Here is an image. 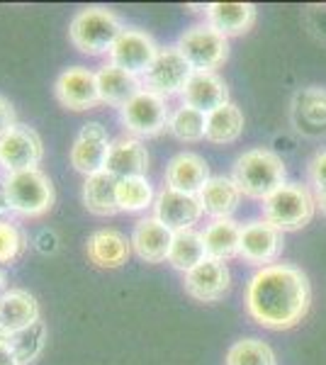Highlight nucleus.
I'll list each match as a JSON object with an SVG mask.
<instances>
[{
	"instance_id": "7ed1b4c3",
	"label": "nucleus",
	"mask_w": 326,
	"mask_h": 365,
	"mask_svg": "<svg viewBox=\"0 0 326 365\" xmlns=\"http://www.w3.org/2000/svg\"><path fill=\"white\" fill-rule=\"evenodd\" d=\"M122 29L124 25L115 10L103 5H88L71 17L68 42L86 56H110Z\"/></svg>"
},
{
	"instance_id": "c85d7f7f",
	"label": "nucleus",
	"mask_w": 326,
	"mask_h": 365,
	"mask_svg": "<svg viewBox=\"0 0 326 365\" xmlns=\"http://www.w3.org/2000/svg\"><path fill=\"white\" fill-rule=\"evenodd\" d=\"M207 258L205 253V241L203 232H195V229H185V232H175L173 234V244L168 251V266L180 270L183 275L188 270H193L195 266H200Z\"/></svg>"
},
{
	"instance_id": "5701e85b",
	"label": "nucleus",
	"mask_w": 326,
	"mask_h": 365,
	"mask_svg": "<svg viewBox=\"0 0 326 365\" xmlns=\"http://www.w3.org/2000/svg\"><path fill=\"white\" fill-rule=\"evenodd\" d=\"M207 25L224 37H241L256 25L258 10L251 3H210L205 5Z\"/></svg>"
},
{
	"instance_id": "e433bc0d",
	"label": "nucleus",
	"mask_w": 326,
	"mask_h": 365,
	"mask_svg": "<svg viewBox=\"0 0 326 365\" xmlns=\"http://www.w3.org/2000/svg\"><path fill=\"white\" fill-rule=\"evenodd\" d=\"M0 365H20L13 349H10V334H5L3 329H0Z\"/></svg>"
},
{
	"instance_id": "412c9836",
	"label": "nucleus",
	"mask_w": 326,
	"mask_h": 365,
	"mask_svg": "<svg viewBox=\"0 0 326 365\" xmlns=\"http://www.w3.org/2000/svg\"><path fill=\"white\" fill-rule=\"evenodd\" d=\"M149 161L151 158H149V151H146L144 141L129 137V134H122V137L112 139L105 170L115 175L117 180L136 178V175L149 173Z\"/></svg>"
},
{
	"instance_id": "dca6fc26",
	"label": "nucleus",
	"mask_w": 326,
	"mask_h": 365,
	"mask_svg": "<svg viewBox=\"0 0 326 365\" xmlns=\"http://www.w3.org/2000/svg\"><path fill=\"white\" fill-rule=\"evenodd\" d=\"M183 287L198 302H219L231 287V275L227 263L205 258L200 266L183 275Z\"/></svg>"
},
{
	"instance_id": "473e14b6",
	"label": "nucleus",
	"mask_w": 326,
	"mask_h": 365,
	"mask_svg": "<svg viewBox=\"0 0 326 365\" xmlns=\"http://www.w3.org/2000/svg\"><path fill=\"white\" fill-rule=\"evenodd\" d=\"M224 365H277L275 353L260 339H241L229 346Z\"/></svg>"
},
{
	"instance_id": "393cba45",
	"label": "nucleus",
	"mask_w": 326,
	"mask_h": 365,
	"mask_svg": "<svg viewBox=\"0 0 326 365\" xmlns=\"http://www.w3.org/2000/svg\"><path fill=\"white\" fill-rule=\"evenodd\" d=\"M198 197L200 205H203V212L210 215L212 220H231V215L239 210L241 190L227 175H212Z\"/></svg>"
},
{
	"instance_id": "2f4dec72",
	"label": "nucleus",
	"mask_w": 326,
	"mask_h": 365,
	"mask_svg": "<svg viewBox=\"0 0 326 365\" xmlns=\"http://www.w3.org/2000/svg\"><path fill=\"white\" fill-rule=\"evenodd\" d=\"M168 132L173 134L178 141H185V144L203 141L207 134V115L190 108V105H180V108H175L173 113H170Z\"/></svg>"
},
{
	"instance_id": "6ab92c4d",
	"label": "nucleus",
	"mask_w": 326,
	"mask_h": 365,
	"mask_svg": "<svg viewBox=\"0 0 326 365\" xmlns=\"http://www.w3.org/2000/svg\"><path fill=\"white\" fill-rule=\"evenodd\" d=\"M86 256L96 268L115 270L122 268L132 256V241L120 229H98L86 241Z\"/></svg>"
},
{
	"instance_id": "4468645a",
	"label": "nucleus",
	"mask_w": 326,
	"mask_h": 365,
	"mask_svg": "<svg viewBox=\"0 0 326 365\" xmlns=\"http://www.w3.org/2000/svg\"><path fill=\"white\" fill-rule=\"evenodd\" d=\"M290 122L302 137H326V88L307 86L290 103Z\"/></svg>"
},
{
	"instance_id": "72a5a7b5",
	"label": "nucleus",
	"mask_w": 326,
	"mask_h": 365,
	"mask_svg": "<svg viewBox=\"0 0 326 365\" xmlns=\"http://www.w3.org/2000/svg\"><path fill=\"white\" fill-rule=\"evenodd\" d=\"M27 251V234L15 220H0V266L15 263Z\"/></svg>"
},
{
	"instance_id": "9b49d317",
	"label": "nucleus",
	"mask_w": 326,
	"mask_h": 365,
	"mask_svg": "<svg viewBox=\"0 0 326 365\" xmlns=\"http://www.w3.org/2000/svg\"><path fill=\"white\" fill-rule=\"evenodd\" d=\"M110 146L112 139L100 122H86L78 134H76L73 144L68 151V161L73 170H78L83 178L88 175H96L100 170H105L108 166V156H110Z\"/></svg>"
},
{
	"instance_id": "6e6552de",
	"label": "nucleus",
	"mask_w": 326,
	"mask_h": 365,
	"mask_svg": "<svg viewBox=\"0 0 326 365\" xmlns=\"http://www.w3.org/2000/svg\"><path fill=\"white\" fill-rule=\"evenodd\" d=\"M44 161V141L29 125L17 122L0 137V170L5 175L39 168Z\"/></svg>"
},
{
	"instance_id": "1a4fd4ad",
	"label": "nucleus",
	"mask_w": 326,
	"mask_h": 365,
	"mask_svg": "<svg viewBox=\"0 0 326 365\" xmlns=\"http://www.w3.org/2000/svg\"><path fill=\"white\" fill-rule=\"evenodd\" d=\"M193 73L195 71L190 68V63L185 61V56L178 51L175 44L161 46L156 61H153L151 68L141 76V86H144L146 91L168 100L173 96H180Z\"/></svg>"
},
{
	"instance_id": "b1692460",
	"label": "nucleus",
	"mask_w": 326,
	"mask_h": 365,
	"mask_svg": "<svg viewBox=\"0 0 326 365\" xmlns=\"http://www.w3.org/2000/svg\"><path fill=\"white\" fill-rule=\"evenodd\" d=\"M96 78H98L100 103L110 105V108H117V110L144 88L139 76L129 73V71L115 66V63H110V61L103 63V66L96 71Z\"/></svg>"
},
{
	"instance_id": "4c0bfd02",
	"label": "nucleus",
	"mask_w": 326,
	"mask_h": 365,
	"mask_svg": "<svg viewBox=\"0 0 326 365\" xmlns=\"http://www.w3.org/2000/svg\"><path fill=\"white\" fill-rule=\"evenodd\" d=\"M314 200H317V210H322V215L326 217V187L324 190H314Z\"/></svg>"
},
{
	"instance_id": "bb28decb",
	"label": "nucleus",
	"mask_w": 326,
	"mask_h": 365,
	"mask_svg": "<svg viewBox=\"0 0 326 365\" xmlns=\"http://www.w3.org/2000/svg\"><path fill=\"white\" fill-rule=\"evenodd\" d=\"M207 258L227 263L239 256L241 227L234 220H212L203 232Z\"/></svg>"
},
{
	"instance_id": "cd10ccee",
	"label": "nucleus",
	"mask_w": 326,
	"mask_h": 365,
	"mask_svg": "<svg viewBox=\"0 0 326 365\" xmlns=\"http://www.w3.org/2000/svg\"><path fill=\"white\" fill-rule=\"evenodd\" d=\"M244 125H246V120H244L241 108H236L234 103H227V105H222V108H217L215 113L207 115L205 139L217 146L234 144V141L244 134Z\"/></svg>"
},
{
	"instance_id": "ddd939ff",
	"label": "nucleus",
	"mask_w": 326,
	"mask_h": 365,
	"mask_svg": "<svg viewBox=\"0 0 326 365\" xmlns=\"http://www.w3.org/2000/svg\"><path fill=\"white\" fill-rule=\"evenodd\" d=\"M54 96L61 108L71 110V113H88V110L98 108L100 93H98V78L96 71L86 66H71L63 68L56 76Z\"/></svg>"
},
{
	"instance_id": "20e7f679",
	"label": "nucleus",
	"mask_w": 326,
	"mask_h": 365,
	"mask_svg": "<svg viewBox=\"0 0 326 365\" xmlns=\"http://www.w3.org/2000/svg\"><path fill=\"white\" fill-rule=\"evenodd\" d=\"M285 163L270 149H248L234 161L231 180L239 185L241 195L260 200L272 195L280 185H285Z\"/></svg>"
},
{
	"instance_id": "f03ea898",
	"label": "nucleus",
	"mask_w": 326,
	"mask_h": 365,
	"mask_svg": "<svg viewBox=\"0 0 326 365\" xmlns=\"http://www.w3.org/2000/svg\"><path fill=\"white\" fill-rule=\"evenodd\" d=\"M0 190H3V200L8 212L20 217V220L44 217L56 202L54 182H51V178L41 168L3 175Z\"/></svg>"
},
{
	"instance_id": "0eeeda50",
	"label": "nucleus",
	"mask_w": 326,
	"mask_h": 365,
	"mask_svg": "<svg viewBox=\"0 0 326 365\" xmlns=\"http://www.w3.org/2000/svg\"><path fill=\"white\" fill-rule=\"evenodd\" d=\"M178 51L185 56L193 71H210L217 73L219 66H224L229 58V39L219 34L215 27L193 25L178 37Z\"/></svg>"
},
{
	"instance_id": "58836bf2",
	"label": "nucleus",
	"mask_w": 326,
	"mask_h": 365,
	"mask_svg": "<svg viewBox=\"0 0 326 365\" xmlns=\"http://www.w3.org/2000/svg\"><path fill=\"white\" fill-rule=\"evenodd\" d=\"M8 290V273H5V268L0 266V295Z\"/></svg>"
},
{
	"instance_id": "4be33fe9",
	"label": "nucleus",
	"mask_w": 326,
	"mask_h": 365,
	"mask_svg": "<svg viewBox=\"0 0 326 365\" xmlns=\"http://www.w3.org/2000/svg\"><path fill=\"white\" fill-rule=\"evenodd\" d=\"M0 312H3L0 329L5 334L22 331V329L32 327V324H37L41 319L37 297L29 290H25V287H8L0 295Z\"/></svg>"
},
{
	"instance_id": "f8f14e48",
	"label": "nucleus",
	"mask_w": 326,
	"mask_h": 365,
	"mask_svg": "<svg viewBox=\"0 0 326 365\" xmlns=\"http://www.w3.org/2000/svg\"><path fill=\"white\" fill-rule=\"evenodd\" d=\"M158 51H161V46L156 44V39L149 32L136 27H124L115 46H112L108 61L141 78L151 68V63L156 61Z\"/></svg>"
},
{
	"instance_id": "f704fd0d",
	"label": "nucleus",
	"mask_w": 326,
	"mask_h": 365,
	"mask_svg": "<svg viewBox=\"0 0 326 365\" xmlns=\"http://www.w3.org/2000/svg\"><path fill=\"white\" fill-rule=\"evenodd\" d=\"M310 182L314 190H324L326 187V151H319L310 161Z\"/></svg>"
},
{
	"instance_id": "2eb2a0df",
	"label": "nucleus",
	"mask_w": 326,
	"mask_h": 365,
	"mask_svg": "<svg viewBox=\"0 0 326 365\" xmlns=\"http://www.w3.org/2000/svg\"><path fill=\"white\" fill-rule=\"evenodd\" d=\"M203 205H200L198 195H185V192L163 190L156 192V202H153V217L163 222L170 232H185V229H195L200 220H203Z\"/></svg>"
},
{
	"instance_id": "a19ab883",
	"label": "nucleus",
	"mask_w": 326,
	"mask_h": 365,
	"mask_svg": "<svg viewBox=\"0 0 326 365\" xmlns=\"http://www.w3.org/2000/svg\"><path fill=\"white\" fill-rule=\"evenodd\" d=\"M0 319H3V312H0Z\"/></svg>"
},
{
	"instance_id": "423d86ee",
	"label": "nucleus",
	"mask_w": 326,
	"mask_h": 365,
	"mask_svg": "<svg viewBox=\"0 0 326 365\" xmlns=\"http://www.w3.org/2000/svg\"><path fill=\"white\" fill-rule=\"evenodd\" d=\"M170 113L173 110L168 108V100L141 88L132 100H127L120 108V122L129 137L151 139L168 132Z\"/></svg>"
},
{
	"instance_id": "c756f323",
	"label": "nucleus",
	"mask_w": 326,
	"mask_h": 365,
	"mask_svg": "<svg viewBox=\"0 0 326 365\" xmlns=\"http://www.w3.org/2000/svg\"><path fill=\"white\" fill-rule=\"evenodd\" d=\"M153 202H156V190H153L151 180L146 175L117 180V207H120V212L139 215V212L153 207Z\"/></svg>"
},
{
	"instance_id": "aec40b11",
	"label": "nucleus",
	"mask_w": 326,
	"mask_h": 365,
	"mask_svg": "<svg viewBox=\"0 0 326 365\" xmlns=\"http://www.w3.org/2000/svg\"><path fill=\"white\" fill-rule=\"evenodd\" d=\"M183 105H190V108L200 110V113L210 115L217 108L229 103V88L227 81L219 73H210V71H195L190 81L185 83L180 93Z\"/></svg>"
},
{
	"instance_id": "f3484780",
	"label": "nucleus",
	"mask_w": 326,
	"mask_h": 365,
	"mask_svg": "<svg viewBox=\"0 0 326 365\" xmlns=\"http://www.w3.org/2000/svg\"><path fill=\"white\" fill-rule=\"evenodd\" d=\"M212 178L210 163L205 161V156L195 154V151H180L168 161L163 173L165 187L185 195H200L207 180Z\"/></svg>"
},
{
	"instance_id": "c9c22d12",
	"label": "nucleus",
	"mask_w": 326,
	"mask_h": 365,
	"mask_svg": "<svg viewBox=\"0 0 326 365\" xmlns=\"http://www.w3.org/2000/svg\"><path fill=\"white\" fill-rule=\"evenodd\" d=\"M13 125H17V115H15L13 103H10L5 96H0V137H3Z\"/></svg>"
},
{
	"instance_id": "a211bd4d",
	"label": "nucleus",
	"mask_w": 326,
	"mask_h": 365,
	"mask_svg": "<svg viewBox=\"0 0 326 365\" xmlns=\"http://www.w3.org/2000/svg\"><path fill=\"white\" fill-rule=\"evenodd\" d=\"M173 234L163 222H158L156 217H141L132 229V251L141 258L144 263H165L168 261V251L173 244Z\"/></svg>"
},
{
	"instance_id": "39448f33",
	"label": "nucleus",
	"mask_w": 326,
	"mask_h": 365,
	"mask_svg": "<svg viewBox=\"0 0 326 365\" xmlns=\"http://www.w3.org/2000/svg\"><path fill=\"white\" fill-rule=\"evenodd\" d=\"M314 212H317L314 192L300 182H285L263 200V220L282 234L305 229L314 220Z\"/></svg>"
},
{
	"instance_id": "f257e3e1",
	"label": "nucleus",
	"mask_w": 326,
	"mask_h": 365,
	"mask_svg": "<svg viewBox=\"0 0 326 365\" xmlns=\"http://www.w3.org/2000/svg\"><path fill=\"white\" fill-rule=\"evenodd\" d=\"M310 307V278L292 263H272V266L258 268L246 285L248 317L270 331H287L297 327Z\"/></svg>"
},
{
	"instance_id": "9d476101",
	"label": "nucleus",
	"mask_w": 326,
	"mask_h": 365,
	"mask_svg": "<svg viewBox=\"0 0 326 365\" xmlns=\"http://www.w3.org/2000/svg\"><path fill=\"white\" fill-rule=\"evenodd\" d=\"M285 249V237L280 229H275L265 220H251L241 227L239 241V258L248 266H272L282 256Z\"/></svg>"
},
{
	"instance_id": "ea45409f",
	"label": "nucleus",
	"mask_w": 326,
	"mask_h": 365,
	"mask_svg": "<svg viewBox=\"0 0 326 365\" xmlns=\"http://www.w3.org/2000/svg\"><path fill=\"white\" fill-rule=\"evenodd\" d=\"M3 212H8V207H5V200H3V190H0V215Z\"/></svg>"
},
{
	"instance_id": "7c9ffc66",
	"label": "nucleus",
	"mask_w": 326,
	"mask_h": 365,
	"mask_svg": "<svg viewBox=\"0 0 326 365\" xmlns=\"http://www.w3.org/2000/svg\"><path fill=\"white\" fill-rule=\"evenodd\" d=\"M46 339H49V331H46V324L41 319L32 327L22 329V331L10 334V349L17 356V363L32 365L34 361H39V356L46 349Z\"/></svg>"
},
{
	"instance_id": "a878e982",
	"label": "nucleus",
	"mask_w": 326,
	"mask_h": 365,
	"mask_svg": "<svg viewBox=\"0 0 326 365\" xmlns=\"http://www.w3.org/2000/svg\"><path fill=\"white\" fill-rule=\"evenodd\" d=\"M83 205L96 217H115L117 207V178L108 170H100L96 175H88L81 187Z\"/></svg>"
}]
</instances>
